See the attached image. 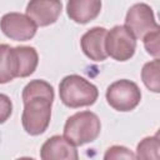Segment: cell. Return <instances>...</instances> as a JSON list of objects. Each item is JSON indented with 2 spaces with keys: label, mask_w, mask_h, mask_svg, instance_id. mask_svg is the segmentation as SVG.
Here are the masks:
<instances>
[{
  "label": "cell",
  "mask_w": 160,
  "mask_h": 160,
  "mask_svg": "<svg viewBox=\"0 0 160 160\" xmlns=\"http://www.w3.org/2000/svg\"><path fill=\"white\" fill-rule=\"evenodd\" d=\"M160 61L159 58H155L152 61L146 62L142 66L141 70V79L145 86L154 91V92H160Z\"/></svg>",
  "instance_id": "5bb4252c"
},
{
  "label": "cell",
  "mask_w": 160,
  "mask_h": 160,
  "mask_svg": "<svg viewBox=\"0 0 160 160\" xmlns=\"http://www.w3.org/2000/svg\"><path fill=\"white\" fill-rule=\"evenodd\" d=\"M101 130V124L92 111H79L71 115L64 126V136L75 146H81L96 140Z\"/></svg>",
  "instance_id": "3957f363"
},
{
  "label": "cell",
  "mask_w": 160,
  "mask_h": 160,
  "mask_svg": "<svg viewBox=\"0 0 160 160\" xmlns=\"http://www.w3.org/2000/svg\"><path fill=\"white\" fill-rule=\"evenodd\" d=\"M15 78H18V68L14 48L0 44V84H6Z\"/></svg>",
  "instance_id": "4fadbf2b"
},
{
  "label": "cell",
  "mask_w": 160,
  "mask_h": 160,
  "mask_svg": "<svg viewBox=\"0 0 160 160\" xmlns=\"http://www.w3.org/2000/svg\"><path fill=\"white\" fill-rule=\"evenodd\" d=\"M141 100V91L134 81L121 79L112 82L106 89L108 104L118 111H131Z\"/></svg>",
  "instance_id": "277c9868"
},
{
  "label": "cell",
  "mask_w": 160,
  "mask_h": 160,
  "mask_svg": "<svg viewBox=\"0 0 160 160\" xmlns=\"http://www.w3.org/2000/svg\"><path fill=\"white\" fill-rule=\"evenodd\" d=\"M159 150H160L159 135L155 134L154 136L144 138L138 144L135 158H138V159H159Z\"/></svg>",
  "instance_id": "9a60e30c"
},
{
  "label": "cell",
  "mask_w": 160,
  "mask_h": 160,
  "mask_svg": "<svg viewBox=\"0 0 160 160\" xmlns=\"http://www.w3.org/2000/svg\"><path fill=\"white\" fill-rule=\"evenodd\" d=\"M12 112V102L5 94H0V124H4Z\"/></svg>",
  "instance_id": "ac0fdd59"
},
{
  "label": "cell",
  "mask_w": 160,
  "mask_h": 160,
  "mask_svg": "<svg viewBox=\"0 0 160 160\" xmlns=\"http://www.w3.org/2000/svg\"><path fill=\"white\" fill-rule=\"evenodd\" d=\"M105 160L109 159H135V155L125 146H120V145H114L111 148H109L104 155Z\"/></svg>",
  "instance_id": "e0dca14e"
},
{
  "label": "cell",
  "mask_w": 160,
  "mask_h": 160,
  "mask_svg": "<svg viewBox=\"0 0 160 160\" xmlns=\"http://www.w3.org/2000/svg\"><path fill=\"white\" fill-rule=\"evenodd\" d=\"M136 39L134 35L124 26L115 25L110 31L106 32L105 38V50L108 56L116 61H126L131 59L135 54Z\"/></svg>",
  "instance_id": "5b68a950"
},
{
  "label": "cell",
  "mask_w": 160,
  "mask_h": 160,
  "mask_svg": "<svg viewBox=\"0 0 160 160\" xmlns=\"http://www.w3.org/2000/svg\"><path fill=\"white\" fill-rule=\"evenodd\" d=\"M106 29L95 26L88 30L80 40L81 49L84 54L94 61H104L108 58L105 50V38H106Z\"/></svg>",
  "instance_id": "30bf717a"
},
{
  "label": "cell",
  "mask_w": 160,
  "mask_h": 160,
  "mask_svg": "<svg viewBox=\"0 0 160 160\" xmlns=\"http://www.w3.org/2000/svg\"><path fill=\"white\" fill-rule=\"evenodd\" d=\"M40 158L42 160H78L79 154L70 140L65 136L54 135L42 144Z\"/></svg>",
  "instance_id": "9c48e42d"
},
{
  "label": "cell",
  "mask_w": 160,
  "mask_h": 160,
  "mask_svg": "<svg viewBox=\"0 0 160 160\" xmlns=\"http://www.w3.org/2000/svg\"><path fill=\"white\" fill-rule=\"evenodd\" d=\"M135 39H142L148 32L159 29L152 9L144 2L134 4L126 14L124 25Z\"/></svg>",
  "instance_id": "8992f818"
},
{
  "label": "cell",
  "mask_w": 160,
  "mask_h": 160,
  "mask_svg": "<svg viewBox=\"0 0 160 160\" xmlns=\"http://www.w3.org/2000/svg\"><path fill=\"white\" fill-rule=\"evenodd\" d=\"M61 10L60 0H30L26 6V15L36 26H48L59 19Z\"/></svg>",
  "instance_id": "ba28073f"
},
{
  "label": "cell",
  "mask_w": 160,
  "mask_h": 160,
  "mask_svg": "<svg viewBox=\"0 0 160 160\" xmlns=\"http://www.w3.org/2000/svg\"><path fill=\"white\" fill-rule=\"evenodd\" d=\"M1 31L11 40L28 41L36 34V24L25 14L8 12L0 20Z\"/></svg>",
  "instance_id": "52a82bcc"
},
{
  "label": "cell",
  "mask_w": 160,
  "mask_h": 160,
  "mask_svg": "<svg viewBox=\"0 0 160 160\" xmlns=\"http://www.w3.org/2000/svg\"><path fill=\"white\" fill-rule=\"evenodd\" d=\"M101 10V0H68V16L78 22L86 24L98 18Z\"/></svg>",
  "instance_id": "8fae6325"
},
{
  "label": "cell",
  "mask_w": 160,
  "mask_h": 160,
  "mask_svg": "<svg viewBox=\"0 0 160 160\" xmlns=\"http://www.w3.org/2000/svg\"><path fill=\"white\" fill-rule=\"evenodd\" d=\"M54 96L52 86L45 80H31L22 89L21 122L29 135L36 136L46 131L51 119Z\"/></svg>",
  "instance_id": "6da1fadb"
},
{
  "label": "cell",
  "mask_w": 160,
  "mask_h": 160,
  "mask_svg": "<svg viewBox=\"0 0 160 160\" xmlns=\"http://www.w3.org/2000/svg\"><path fill=\"white\" fill-rule=\"evenodd\" d=\"M159 29L152 30L150 32H148L146 35H144L142 41H144V46L146 49V51L152 55L154 58H159L160 55V48H159Z\"/></svg>",
  "instance_id": "2e32d148"
},
{
  "label": "cell",
  "mask_w": 160,
  "mask_h": 160,
  "mask_svg": "<svg viewBox=\"0 0 160 160\" xmlns=\"http://www.w3.org/2000/svg\"><path fill=\"white\" fill-rule=\"evenodd\" d=\"M59 95L64 105L71 109L92 105L99 96L98 88L85 78L72 74L65 76L59 84Z\"/></svg>",
  "instance_id": "7a4b0ae2"
},
{
  "label": "cell",
  "mask_w": 160,
  "mask_h": 160,
  "mask_svg": "<svg viewBox=\"0 0 160 160\" xmlns=\"http://www.w3.org/2000/svg\"><path fill=\"white\" fill-rule=\"evenodd\" d=\"M18 68V78L30 76L39 62V55L32 46H16L14 48Z\"/></svg>",
  "instance_id": "7c38bea8"
}]
</instances>
